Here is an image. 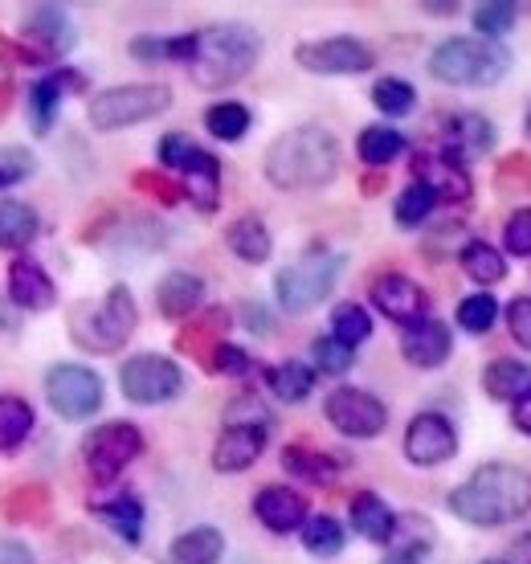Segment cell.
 Here are the masks:
<instances>
[{
  "label": "cell",
  "mask_w": 531,
  "mask_h": 564,
  "mask_svg": "<svg viewBox=\"0 0 531 564\" xmlns=\"http://www.w3.org/2000/svg\"><path fill=\"white\" fill-rule=\"evenodd\" d=\"M528 508H531V475L507 463L478 466L475 475L449 495V511L458 520L475 523V528L511 523L519 516H528Z\"/></svg>",
  "instance_id": "1"
},
{
  "label": "cell",
  "mask_w": 531,
  "mask_h": 564,
  "mask_svg": "<svg viewBox=\"0 0 531 564\" xmlns=\"http://www.w3.org/2000/svg\"><path fill=\"white\" fill-rule=\"evenodd\" d=\"M339 172V143L323 128H294L270 143L266 181L282 193H311L332 184Z\"/></svg>",
  "instance_id": "2"
},
{
  "label": "cell",
  "mask_w": 531,
  "mask_h": 564,
  "mask_svg": "<svg viewBox=\"0 0 531 564\" xmlns=\"http://www.w3.org/2000/svg\"><path fill=\"white\" fill-rule=\"evenodd\" d=\"M258 54H262V37L250 25H213L193 33L188 70H193L196 86L221 90V86H234L238 78H246Z\"/></svg>",
  "instance_id": "3"
},
{
  "label": "cell",
  "mask_w": 531,
  "mask_h": 564,
  "mask_svg": "<svg viewBox=\"0 0 531 564\" xmlns=\"http://www.w3.org/2000/svg\"><path fill=\"white\" fill-rule=\"evenodd\" d=\"M511 54L499 42L483 37H449L430 54V74L449 86H490L503 78Z\"/></svg>",
  "instance_id": "4"
},
{
  "label": "cell",
  "mask_w": 531,
  "mask_h": 564,
  "mask_svg": "<svg viewBox=\"0 0 531 564\" xmlns=\"http://www.w3.org/2000/svg\"><path fill=\"white\" fill-rule=\"evenodd\" d=\"M140 324V311H136V299L127 286H115L107 295L90 303V307L74 311V324H71V336L83 344L86 352H115V348H123L127 336L136 332Z\"/></svg>",
  "instance_id": "5"
},
{
  "label": "cell",
  "mask_w": 531,
  "mask_h": 564,
  "mask_svg": "<svg viewBox=\"0 0 531 564\" xmlns=\"http://www.w3.org/2000/svg\"><path fill=\"white\" fill-rule=\"evenodd\" d=\"M339 274H344V258L332 254V250H319V254H307L291 262V267H282L279 279H274L279 307L291 311V315L319 307L323 299L336 291Z\"/></svg>",
  "instance_id": "6"
},
{
  "label": "cell",
  "mask_w": 531,
  "mask_h": 564,
  "mask_svg": "<svg viewBox=\"0 0 531 564\" xmlns=\"http://www.w3.org/2000/svg\"><path fill=\"white\" fill-rule=\"evenodd\" d=\"M160 160H164V169L181 172L184 176V197L193 200L201 213L217 209V188H221V164H217V155L205 152L196 140L181 135V131H172L160 140Z\"/></svg>",
  "instance_id": "7"
},
{
  "label": "cell",
  "mask_w": 531,
  "mask_h": 564,
  "mask_svg": "<svg viewBox=\"0 0 531 564\" xmlns=\"http://www.w3.org/2000/svg\"><path fill=\"white\" fill-rule=\"evenodd\" d=\"M172 107V90L169 86H115V90H102L90 99V128L98 131H123L136 128L143 119H155Z\"/></svg>",
  "instance_id": "8"
},
{
  "label": "cell",
  "mask_w": 531,
  "mask_h": 564,
  "mask_svg": "<svg viewBox=\"0 0 531 564\" xmlns=\"http://www.w3.org/2000/svg\"><path fill=\"white\" fill-rule=\"evenodd\" d=\"M119 384L123 393L136 401V405H164L172 397H181L184 389V372L176 360L169 356H131L119 372Z\"/></svg>",
  "instance_id": "9"
},
{
  "label": "cell",
  "mask_w": 531,
  "mask_h": 564,
  "mask_svg": "<svg viewBox=\"0 0 531 564\" xmlns=\"http://www.w3.org/2000/svg\"><path fill=\"white\" fill-rule=\"evenodd\" d=\"M140 451H143V434L127 422L98 425L83 446L86 466H90V475H95L98 482H111L115 475H123L127 466L136 463V454Z\"/></svg>",
  "instance_id": "10"
},
{
  "label": "cell",
  "mask_w": 531,
  "mask_h": 564,
  "mask_svg": "<svg viewBox=\"0 0 531 564\" xmlns=\"http://www.w3.org/2000/svg\"><path fill=\"white\" fill-rule=\"evenodd\" d=\"M45 397L66 422H83L102 405V381L83 365H57L45 377Z\"/></svg>",
  "instance_id": "11"
},
{
  "label": "cell",
  "mask_w": 531,
  "mask_h": 564,
  "mask_svg": "<svg viewBox=\"0 0 531 564\" xmlns=\"http://www.w3.org/2000/svg\"><path fill=\"white\" fill-rule=\"evenodd\" d=\"M327 422L348 437H377L389 425L384 401L364 389H336L327 397Z\"/></svg>",
  "instance_id": "12"
},
{
  "label": "cell",
  "mask_w": 531,
  "mask_h": 564,
  "mask_svg": "<svg viewBox=\"0 0 531 564\" xmlns=\"http://www.w3.org/2000/svg\"><path fill=\"white\" fill-rule=\"evenodd\" d=\"M299 66L311 74H364L372 70V50L356 37H323V42L299 45Z\"/></svg>",
  "instance_id": "13"
},
{
  "label": "cell",
  "mask_w": 531,
  "mask_h": 564,
  "mask_svg": "<svg viewBox=\"0 0 531 564\" xmlns=\"http://www.w3.org/2000/svg\"><path fill=\"white\" fill-rule=\"evenodd\" d=\"M458 454V434L442 413H418L405 430V458L418 466H437Z\"/></svg>",
  "instance_id": "14"
},
{
  "label": "cell",
  "mask_w": 531,
  "mask_h": 564,
  "mask_svg": "<svg viewBox=\"0 0 531 564\" xmlns=\"http://www.w3.org/2000/svg\"><path fill=\"white\" fill-rule=\"evenodd\" d=\"M372 303H377L380 315H389L392 324H405V327L425 319V307H430L425 291L413 279H405V274H380L372 282Z\"/></svg>",
  "instance_id": "15"
},
{
  "label": "cell",
  "mask_w": 531,
  "mask_h": 564,
  "mask_svg": "<svg viewBox=\"0 0 531 564\" xmlns=\"http://www.w3.org/2000/svg\"><path fill=\"white\" fill-rule=\"evenodd\" d=\"M262 451H266V425H225V434L213 446V466L221 475H238V470L258 463Z\"/></svg>",
  "instance_id": "16"
},
{
  "label": "cell",
  "mask_w": 531,
  "mask_h": 564,
  "mask_svg": "<svg viewBox=\"0 0 531 564\" xmlns=\"http://www.w3.org/2000/svg\"><path fill=\"white\" fill-rule=\"evenodd\" d=\"M449 348H454V336L442 319H418L401 336V352H405L409 365L418 368H442L449 360Z\"/></svg>",
  "instance_id": "17"
},
{
  "label": "cell",
  "mask_w": 531,
  "mask_h": 564,
  "mask_svg": "<svg viewBox=\"0 0 531 564\" xmlns=\"http://www.w3.org/2000/svg\"><path fill=\"white\" fill-rule=\"evenodd\" d=\"M253 516L262 520V528L286 536V532L307 523V499L291 491V487H262L258 499H253Z\"/></svg>",
  "instance_id": "18"
},
{
  "label": "cell",
  "mask_w": 531,
  "mask_h": 564,
  "mask_svg": "<svg viewBox=\"0 0 531 564\" xmlns=\"http://www.w3.org/2000/svg\"><path fill=\"white\" fill-rule=\"evenodd\" d=\"M413 181L425 184L437 200H466L470 197V176L462 164L446 155H418L413 160Z\"/></svg>",
  "instance_id": "19"
},
{
  "label": "cell",
  "mask_w": 531,
  "mask_h": 564,
  "mask_svg": "<svg viewBox=\"0 0 531 564\" xmlns=\"http://www.w3.org/2000/svg\"><path fill=\"white\" fill-rule=\"evenodd\" d=\"M490 148H495V128H490V119H483V115L466 111V115H454L446 123V160H454V164L490 152Z\"/></svg>",
  "instance_id": "20"
},
{
  "label": "cell",
  "mask_w": 531,
  "mask_h": 564,
  "mask_svg": "<svg viewBox=\"0 0 531 564\" xmlns=\"http://www.w3.org/2000/svg\"><path fill=\"white\" fill-rule=\"evenodd\" d=\"M9 295H13L17 307L25 311H45L54 307V282L33 258H13L9 267Z\"/></svg>",
  "instance_id": "21"
},
{
  "label": "cell",
  "mask_w": 531,
  "mask_h": 564,
  "mask_svg": "<svg viewBox=\"0 0 531 564\" xmlns=\"http://www.w3.org/2000/svg\"><path fill=\"white\" fill-rule=\"evenodd\" d=\"M29 42L37 45V57L45 54H62V50H71L74 45V25L66 9H57V4H42V9H33L29 13Z\"/></svg>",
  "instance_id": "22"
},
{
  "label": "cell",
  "mask_w": 531,
  "mask_h": 564,
  "mask_svg": "<svg viewBox=\"0 0 531 564\" xmlns=\"http://www.w3.org/2000/svg\"><path fill=\"white\" fill-rule=\"evenodd\" d=\"M66 86L83 90L86 78L74 70H54L50 78H42V83L33 86V95H29V115H33V131H37V135H45V131L54 128L57 102H62V90H66Z\"/></svg>",
  "instance_id": "23"
},
{
  "label": "cell",
  "mask_w": 531,
  "mask_h": 564,
  "mask_svg": "<svg viewBox=\"0 0 531 564\" xmlns=\"http://www.w3.org/2000/svg\"><path fill=\"white\" fill-rule=\"evenodd\" d=\"M201 295H205V282L196 279V274H188V270H172L155 286V307L164 311L169 319H184V315L196 311Z\"/></svg>",
  "instance_id": "24"
},
{
  "label": "cell",
  "mask_w": 531,
  "mask_h": 564,
  "mask_svg": "<svg viewBox=\"0 0 531 564\" xmlns=\"http://www.w3.org/2000/svg\"><path fill=\"white\" fill-rule=\"evenodd\" d=\"M351 528H356L364 540H372V544H389L392 532H397V516H392V508L380 495L360 491L351 499Z\"/></svg>",
  "instance_id": "25"
},
{
  "label": "cell",
  "mask_w": 531,
  "mask_h": 564,
  "mask_svg": "<svg viewBox=\"0 0 531 564\" xmlns=\"http://www.w3.org/2000/svg\"><path fill=\"white\" fill-rule=\"evenodd\" d=\"M225 327H229V311H225V307L205 311V315H201L196 324H188V327L181 332V336H176V348H181V352L201 356V360H209L213 348L221 344Z\"/></svg>",
  "instance_id": "26"
},
{
  "label": "cell",
  "mask_w": 531,
  "mask_h": 564,
  "mask_svg": "<svg viewBox=\"0 0 531 564\" xmlns=\"http://www.w3.org/2000/svg\"><path fill=\"white\" fill-rule=\"evenodd\" d=\"M225 241H229V250L241 258V262H250V267H262L266 258H270V229L258 221V217H238L234 226L225 229Z\"/></svg>",
  "instance_id": "27"
},
{
  "label": "cell",
  "mask_w": 531,
  "mask_h": 564,
  "mask_svg": "<svg viewBox=\"0 0 531 564\" xmlns=\"http://www.w3.org/2000/svg\"><path fill=\"white\" fill-rule=\"evenodd\" d=\"M458 262L466 270V279H475L478 286H495V282L507 279V258L490 241H466Z\"/></svg>",
  "instance_id": "28"
},
{
  "label": "cell",
  "mask_w": 531,
  "mask_h": 564,
  "mask_svg": "<svg viewBox=\"0 0 531 564\" xmlns=\"http://www.w3.org/2000/svg\"><path fill=\"white\" fill-rule=\"evenodd\" d=\"M225 552V536L217 528H193L176 536L172 544V564H217Z\"/></svg>",
  "instance_id": "29"
},
{
  "label": "cell",
  "mask_w": 531,
  "mask_h": 564,
  "mask_svg": "<svg viewBox=\"0 0 531 564\" xmlns=\"http://www.w3.org/2000/svg\"><path fill=\"white\" fill-rule=\"evenodd\" d=\"M483 389H487L495 401H516L531 389V365H519V360H495L483 372Z\"/></svg>",
  "instance_id": "30"
},
{
  "label": "cell",
  "mask_w": 531,
  "mask_h": 564,
  "mask_svg": "<svg viewBox=\"0 0 531 564\" xmlns=\"http://www.w3.org/2000/svg\"><path fill=\"white\" fill-rule=\"evenodd\" d=\"M37 229H42V221H37V213L29 209V205H21V200H0V246L4 250L29 246V241L37 238Z\"/></svg>",
  "instance_id": "31"
},
{
  "label": "cell",
  "mask_w": 531,
  "mask_h": 564,
  "mask_svg": "<svg viewBox=\"0 0 531 564\" xmlns=\"http://www.w3.org/2000/svg\"><path fill=\"white\" fill-rule=\"evenodd\" d=\"M266 384H270V393L279 397V401H291V405H299V401H307L311 389H315V372H311L307 365L291 360V365L270 368V372H266Z\"/></svg>",
  "instance_id": "32"
},
{
  "label": "cell",
  "mask_w": 531,
  "mask_h": 564,
  "mask_svg": "<svg viewBox=\"0 0 531 564\" xmlns=\"http://www.w3.org/2000/svg\"><path fill=\"white\" fill-rule=\"evenodd\" d=\"M98 516L111 523V528L127 540V544H136V540H140V532H143V503L136 499V495L115 491V499L98 503Z\"/></svg>",
  "instance_id": "33"
},
{
  "label": "cell",
  "mask_w": 531,
  "mask_h": 564,
  "mask_svg": "<svg viewBox=\"0 0 531 564\" xmlns=\"http://www.w3.org/2000/svg\"><path fill=\"white\" fill-rule=\"evenodd\" d=\"M282 466L307 482H332L339 475V463L332 454L307 451V446H286V451H282Z\"/></svg>",
  "instance_id": "34"
},
{
  "label": "cell",
  "mask_w": 531,
  "mask_h": 564,
  "mask_svg": "<svg viewBox=\"0 0 531 564\" xmlns=\"http://www.w3.org/2000/svg\"><path fill=\"white\" fill-rule=\"evenodd\" d=\"M405 152V135L397 128H364L360 131V160L368 169H384Z\"/></svg>",
  "instance_id": "35"
},
{
  "label": "cell",
  "mask_w": 531,
  "mask_h": 564,
  "mask_svg": "<svg viewBox=\"0 0 531 564\" xmlns=\"http://www.w3.org/2000/svg\"><path fill=\"white\" fill-rule=\"evenodd\" d=\"M33 434V410L21 397H0V451H17Z\"/></svg>",
  "instance_id": "36"
},
{
  "label": "cell",
  "mask_w": 531,
  "mask_h": 564,
  "mask_svg": "<svg viewBox=\"0 0 531 564\" xmlns=\"http://www.w3.org/2000/svg\"><path fill=\"white\" fill-rule=\"evenodd\" d=\"M205 128L225 143H238L246 131H250V111L241 102H213L205 111Z\"/></svg>",
  "instance_id": "37"
},
{
  "label": "cell",
  "mask_w": 531,
  "mask_h": 564,
  "mask_svg": "<svg viewBox=\"0 0 531 564\" xmlns=\"http://www.w3.org/2000/svg\"><path fill=\"white\" fill-rule=\"evenodd\" d=\"M332 336H336L339 344L356 348V344H364V339L372 336V315H368L360 303H339V307L332 311Z\"/></svg>",
  "instance_id": "38"
},
{
  "label": "cell",
  "mask_w": 531,
  "mask_h": 564,
  "mask_svg": "<svg viewBox=\"0 0 531 564\" xmlns=\"http://www.w3.org/2000/svg\"><path fill=\"white\" fill-rule=\"evenodd\" d=\"M495 319H499V303H495L490 291H478V295L458 303V324H462V332H470V336H487L490 327H495Z\"/></svg>",
  "instance_id": "39"
},
{
  "label": "cell",
  "mask_w": 531,
  "mask_h": 564,
  "mask_svg": "<svg viewBox=\"0 0 531 564\" xmlns=\"http://www.w3.org/2000/svg\"><path fill=\"white\" fill-rule=\"evenodd\" d=\"M372 102H377V111H384L389 119H401L418 107V90L405 83V78H380L372 86Z\"/></svg>",
  "instance_id": "40"
},
{
  "label": "cell",
  "mask_w": 531,
  "mask_h": 564,
  "mask_svg": "<svg viewBox=\"0 0 531 564\" xmlns=\"http://www.w3.org/2000/svg\"><path fill=\"white\" fill-rule=\"evenodd\" d=\"M303 544L315 556H336L344 549V528L332 516H307V523H303Z\"/></svg>",
  "instance_id": "41"
},
{
  "label": "cell",
  "mask_w": 531,
  "mask_h": 564,
  "mask_svg": "<svg viewBox=\"0 0 531 564\" xmlns=\"http://www.w3.org/2000/svg\"><path fill=\"white\" fill-rule=\"evenodd\" d=\"M516 17H519V9H516V4H507V0H499V4H478V9H475L478 37H483V42L503 37V33H511V29H516Z\"/></svg>",
  "instance_id": "42"
},
{
  "label": "cell",
  "mask_w": 531,
  "mask_h": 564,
  "mask_svg": "<svg viewBox=\"0 0 531 564\" xmlns=\"http://www.w3.org/2000/svg\"><path fill=\"white\" fill-rule=\"evenodd\" d=\"M434 205H437L434 193H430L425 184L413 181V184H409V188H405V193L397 197V221H401V226H405V229L421 226V221H425V217L434 213Z\"/></svg>",
  "instance_id": "43"
},
{
  "label": "cell",
  "mask_w": 531,
  "mask_h": 564,
  "mask_svg": "<svg viewBox=\"0 0 531 564\" xmlns=\"http://www.w3.org/2000/svg\"><path fill=\"white\" fill-rule=\"evenodd\" d=\"M311 356H315V368L319 372H327V377H344L351 368V348L348 344H339L336 336H323V339H315V348H311Z\"/></svg>",
  "instance_id": "44"
},
{
  "label": "cell",
  "mask_w": 531,
  "mask_h": 564,
  "mask_svg": "<svg viewBox=\"0 0 531 564\" xmlns=\"http://www.w3.org/2000/svg\"><path fill=\"white\" fill-rule=\"evenodd\" d=\"M503 246H507V254L531 258V209H519V213H511V217H507Z\"/></svg>",
  "instance_id": "45"
},
{
  "label": "cell",
  "mask_w": 531,
  "mask_h": 564,
  "mask_svg": "<svg viewBox=\"0 0 531 564\" xmlns=\"http://www.w3.org/2000/svg\"><path fill=\"white\" fill-rule=\"evenodd\" d=\"M205 365H209L213 372H221V377H246V372H250V356L241 352V348H234V344H217Z\"/></svg>",
  "instance_id": "46"
},
{
  "label": "cell",
  "mask_w": 531,
  "mask_h": 564,
  "mask_svg": "<svg viewBox=\"0 0 531 564\" xmlns=\"http://www.w3.org/2000/svg\"><path fill=\"white\" fill-rule=\"evenodd\" d=\"M29 172H33V155L25 148H0V188L25 181Z\"/></svg>",
  "instance_id": "47"
},
{
  "label": "cell",
  "mask_w": 531,
  "mask_h": 564,
  "mask_svg": "<svg viewBox=\"0 0 531 564\" xmlns=\"http://www.w3.org/2000/svg\"><path fill=\"white\" fill-rule=\"evenodd\" d=\"M136 188L152 193V197L164 200V205H181V200H184V188H181V184L164 181L160 172H136Z\"/></svg>",
  "instance_id": "48"
},
{
  "label": "cell",
  "mask_w": 531,
  "mask_h": 564,
  "mask_svg": "<svg viewBox=\"0 0 531 564\" xmlns=\"http://www.w3.org/2000/svg\"><path fill=\"white\" fill-rule=\"evenodd\" d=\"M507 324H511V336H516L519 348L531 352V299H516L507 307Z\"/></svg>",
  "instance_id": "49"
},
{
  "label": "cell",
  "mask_w": 531,
  "mask_h": 564,
  "mask_svg": "<svg viewBox=\"0 0 531 564\" xmlns=\"http://www.w3.org/2000/svg\"><path fill=\"white\" fill-rule=\"evenodd\" d=\"M519 181V188H528L531 184V160L528 155H511V160H503V169H499V184H511Z\"/></svg>",
  "instance_id": "50"
},
{
  "label": "cell",
  "mask_w": 531,
  "mask_h": 564,
  "mask_svg": "<svg viewBox=\"0 0 531 564\" xmlns=\"http://www.w3.org/2000/svg\"><path fill=\"white\" fill-rule=\"evenodd\" d=\"M0 564H37V561H33V552H29L25 544L0 540Z\"/></svg>",
  "instance_id": "51"
},
{
  "label": "cell",
  "mask_w": 531,
  "mask_h": 564,
  "mask_svg": "<svg viewBox=\"0 0 531 564\" xmlns=\"http://www.w3.org/2000/svg\"><path fill=\"white\" fill-rule=\"evenodd\" d=\"M511 422H516V430H523V434L531 437V389L523 397H516V410H511Z\"/></svg>",
  "instance_id": "52"
},
{
  "label": "cell",
  "mask_w": 531,
  "mask_h": 564,
  "mask_svg": "<svg viewBox=\"0 0 531 564\" xmlns=\"http://www.w3.org/2000/svg\"><path fill=\"white\" fill-rule=\"evenodd\" d=\"M421 556H425V544H405V549L389 552L384 564H421Z\"/></svg>",
  "instance_id": "53"
},
{
  "label": "cell",
  "mask_w": 531,
  "mask_h": 564,
  "mask_svg": "<svg viewBox=\"0 0 531 564\" xmlns=\"http://www.w3.org/2000/svg\"><path fill=\"white\" fill-rule=\"evenodd\" d=\"M516 561H519V564H531V532H528V536H519V544H516Z\"/></svg>",
  "instance_id": "54"
},
{
  "label": "cell",
  "mask_w": 531,
  "mask_h": 564,
  "mask_svg": "<svg viewBox=\"0 0 531 564\" xmlns=\"http://www.w3.org/2000/svg\"><path fill=\"white\" fill-rule=\"evenodd\" d=\"M9 107H13V86H9V83H0V119L9 115Z\"/></svg>",
  "instance_id": "55"
},
{
  "label": "cell",
  "mask_w": 531,
  "mask_h": 564,
  "mask_svg": "<svg viewBox=\"0 0 531 564\" xmlns=\"http://www.w3.org/2000/svg\"><path fill=\"white\" fill-rule=\"evenodd\" d=\"M528 135H531V107H528Z\"/></svg>",
  "instance_id": "56"
},
{
  "label": "cell",
  "mask_w": 531,
  "mask_h": 564,
  "mask_svg": "<svg viewBox=\"0 0 531 564\" xmlns=\"http://www.w3.org/2000/svg\"><path fill=\"white\" fill-rule=\"evenodd\" d=\"M487 564H507V561H487Z\"/></svg>",
  "instance_id": "57"
}]
</instances>
